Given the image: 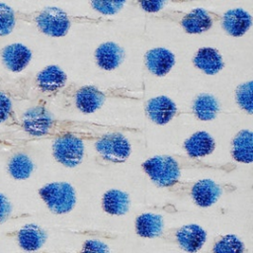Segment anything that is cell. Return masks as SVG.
<instances>
[{
  "label": "cell",
  "mask_w": 253,
  "mask_h": 253,
  "mask_svg": "<svg viewBox=\"0 0 253 253\" xmlns=\"http://www.w3.org/2000/svg\"><path fill=\"white\" fill-rule=\"evenodd\" d=\"M223 30L232 37L243 36L251 27L250 14L241 8L230 9L220 18Z\"/></svg>",
  "instance_id": "obj_13"
},
{
  "label": "cell",
  "mask_w": 253,
  "mask_h": 253,
  "mask_svg": "<svg viewBox=\"0 0 253 253\" xmlns=\"http://www.w3.org/2000/svg\"><path fill=\"white\" fill-rule=\"evenodd\" d=\"M128 195L118 189H111L107 191L102 199V207L104 211L112 215H124L129 210Z\"/></svg>",
  "instance_id": "obj_19"
},
{
  "label": "cell",
  "mask_w": 253,
  "mask_h": 253,
  "mask_svg": "<svg viewBox=\"0 0 253 253\" xmlns=\"http://www.w3.org/2000/svg\"><path fill=\"white\" fill-rule=\"evenodd\" d=\"M232 158L240 163H251L252 155V132L249 129L240 130L232 140Z\"/></svg>",
  "instance_id": "obj_21"
},
{
  "label": "cell",
  "mask_w": 253,
  "mask_h": 253,
  "mask_svg": "<svg viewBox=\"0 0 253 253\" xmlns=\"http://www.w3.org/2000/svg\"><path fill=\"white\" fill-rule=\"evenodd\" d=\"M184 147L191 158L198 159L211 154L215 148V142L207 131H198L185 140Z\"/></svg>",
  "instance_id": "obj_18"
},
{
  "label": "cell",
  "mask_w": 253,
  "mask_h": 253,
  "mask_svg": "<svg viewBox=\"0 0 253 253\" xmlns=\"http://www.w3.org/2000/svg\"><path fill=\"white\" fill-rule=\"evenodd\" d=\"M174 64V53L165 47H155L145 53V65L156 76L166 75Z\"/></svg>",
  "instance_id": "obj_14"
},
{
  "label": "cell",
  "mask_w": 253,
  "mask_h": 253,
  "mask_svg": "<svg viewBox=\"0 0 253 253\" xmlns=\"http://www.w3.org/2000/svg\"><path fill=\"white\" fill-rule=\"evenodd\" d=\"M39 195L48 210L55 214L71 211L76 204L74 188L67 182H52L39 190Z\"/></svg>",
  "instance_id": "obj_3"
},
{
  "label": "cell",
  "mask_w": 253,
  "mask_h": 253,
  "mask_svg": "<svg viewBox=\"0 0 253 253\" xmlns=\"http://www.w3.org/2000/svg\"><path fill=\"white\" fill-rule=\"evenodd\" d=\"M0 55L5 67L16 73L23 71L32 59L31 49L19 42L10 43L4 46Z\"/></svg>",
  "instance_id": "obj_10"
},
{
  "label": "cell",
  "mask_w": 253,
  "mask_h": 253,
  "mask_svg": "<svg viewBox=\"0 0 253 253\" xmlns=\"http://www.w3.org/2000/svg\"><path fill=\"white\" fill-rule=\"evenodd\" d=\"M12 212V205L8 198L0 194V223L5 222Z\"/></svg>",
  "instance_id": "obj_30"
},
{
  "label": "cell",
  "mask_w": 253,
  "mask_h": 253,
  "mask_svg": "<svg viewBox=\"0 0 253 253\" xmlns=\"http://www.w3.org/2000/svg\"><path fill=\"white\" fill-rule=\"evenodd\" d=\"M67 80L65 72L56 65H48L38 73L35 78V86L44 96L57 94Z\"/></svg>",
  "instance_id": "obj_7"
},
{
  "label": "cell",
  "mask_w": 253,
  "mask_h": 253,
  "mask_svg": "<svg viewBox=\"0 0 253 253\" xmlns=\"http://www.w3.org/2000/svg\"><path fill=\"white\" fill-rule=\"evenodd\" d=\"M79 253H111L108 245L97 239H89L83 243Z\"/></svg>",
  "instance_id": "obj_28"
},
{
  "label": "cell",
  "mask_w": 253,
  "mask_h": 253,
  "mask_svg": "<svg viewBox=\"0 0 253 253\" xmlns=\"http://www.w3.org/2000/svg\"><path fill=\"white\" fill-rule=\"evenodd\" d=\"M34 162L31 157L24 152L13 154L7 164L9 175L15 180H26L34 171Z\"/></svg>",
  "instance_id": "obj_22"
},
{
  "label": "cell",
  "mask_w": 253,
  "mask_h": 253,
  "mask_svg": "<svg viewBox=\"0 0 253 253\" xmlns=\"http://www.w3.org/2000/svg\"><path fill=\"white\" fill-rule=\"evenodd\" d=\"M16 21V11L11 6L0 2V39L13 32Z\"/></svg>",
  "instance_id": "obj_25"
},
{
  "label": "cell",
  "mask_w": 253,
  "mask_h": 253,
  "mask_svg": "<svg viewBox=\"0 0 253 253\" xmlns=\"http://www.w3.org/2000/svg\"><path fill=\"white\" fill-rule=\"evenodd\" d=\"M52 155L56 161L66 167H76L84 157V141L73 136L54 138Z\"/></svg>",
  "instance_id": "obj_5"
},
{
  "label": "cell",
  "mask_w": 253,
  "mask_h": 253,
  "mask_svg": "<svg viewBox=\"0 0 253 253\" xmlns=\"http://www.w3.org/2000/svg\"><path fill=\"white\" fill-rule=\"evenodd\" d=\"M97 64L104 70L111 71L116 69L125 58L124 49L113 42L100 44L95 51Z\"/></svg>",
  "instance_id": "obj_16"
},
{
  "label": "cell",
  "mask_w": 253,
  "mask_h": 253,
  "mask_svg": "<svg viewBox=\"0 0 253 253\" xmlns=\"http://www.w3.org/2000/svg\"><path fill=\"white\" fill-rule=\"evenodd\" d=\"M176 240L180 248L189 253L198 252L207 240V232L198 224H186L178 228Z\"/></svg>",
  "instance_id": "obj_11"
},
{
  "label": "cell",
  "mask_w": 253,
  "mask_h": 253,
  "mask_svg": "<svg viewBox=\"0 0 253 253\" xmlns=\"http://www.w3.org/2000/svg\"><path fill=\"white\" fill-rule=\"evenodd\" d=\"M219 111V105L214 96L207 93L200 94L193 103V113L201 121L213 120Z\"/></svg>",
  "instance_id": "obj_23"
},
{
  "label": "cell",
  "mask_w": 253,
  "mask_h": 253,
  "mask_svg": "<svg viewBox=\"0 0 253 253\" xmlns=\"http://www.w3.org/2000/svg\"><path fill=\"white\" fill-rule=\"evenodd\" d=\"M141 166L155 185L168 188L178 183L181 169L210 165L179 155H157L144 161Z\"/></svg>",
  "instance_id": "obj_2"
},
{
  "label": "cell",
  "mask_w": 253,
  "mask_h": 253,
  "mask_svg": "<svg viewBox=\"0 0 253 253\" xmlns=\"http://www.w3.org/2000/svg\"><path fill=\"white\" fill-rule=\"evenodd\" d=\"M235 99L237 104L242 110L248 114H252L253 103H252V81H248L240 84L235 91Z\"/></svg>",
  "instance_id": "obj_26"
},
{
  "label": "cell",
  "mask_w": 253,
  "mask_h": 253,
  "mask_svg": "<svg viewBox=\"0 0 253 253\" xmlns=\"http://www.w3.org/2000/svg\"><path fill=\"white\" fill-rule=\"evenodd\" d=\"M145 113L150 121L157 125H166L178 113L174 101L166 96H158L146 102Z\"/></svg>",
  "instance_id": "obj_9"
},
{
  "label": "cell",
  "mask_w": 253,
  "mask_h": 253,
  "mask_svg": "<svg viewBox=\"0 0 253 253\" xmlns=\"http://www.w3.org/2000/svg\"><path fill=\"white\" fill-rule=\"evenodd\" d=\"M194 65L208 75H214L223 68L220 53L212 47H201L193 58Z\"/></svg>",
  "instance_id": "obj_17"
},
{
  "label": "cell",
  "mask_w": 253,
  "mask_h": 253,
  "mask_svg": "<svg viewBox=\"0 0 253 253\" xmlns=\"http://www.w3.org/2000/svg\"><path fill=\"white\" fill-rule=\"evenodd\" d=\"M126 4L125 1H92L90 5L92 8L103 15H113L119 12L124 5Z\"/></svg>",
  "instance_id": "obj_27"
},
{
  "label": "cell",
  "mask_w": 253,
  "mask_h": 253,
  "mask_svg": "<svg viewBox=\"0 0 253 253\" xmlns=\"http://www.w3.org/2000/svg\"><path fill=\"white\" fill-rule=\"evenodd\" d=\"M12 114V102L10 98L0 91V124L5 123Z\"/></svg>",
  "instance_id": "obj_29"
},
{
  "label": "cell",
  "mask_w": 253,
  "mask_h": 253,
  "mask_svg": "<svg viewBox=\"0 0 253 253\" xmlns=\"http://www.w3.org/2000/svg\"><path fill=\"white\" fill-rule=\"evenodd\" d=\"M221 15L203 8H196L181 14L180 25L188 34H202L219 21Z\"/></svg>",
  "instance_id": "obj_6"
},
{
  "label": "cell",
  "mask_w": 253,
  "mask_h": 253,
  "mask_svg": "<svg viewBox=\"0 0 253 253\" xmlns=\"http://www.w3.org/2000/svg\"><path fill=\"white\" fill-rule=\"evenodd\" d=\"M95 147L101 159L111 163L125 162L131 150L129 141L119 130L103 133L95 140Z\"/></svg>",
  "instance_id": "obj_4"
},
{
  "label": "cell",
  "mask_w": 253,
  "mask_h": 253,
  "mask_svg": "<svg viewBox=\"0 0 253 253\" xmlns=\"http://www.w3.org/2000/svg\"><path fill=\"white\" fill-rule=\"evenodd\" d=\"M135 4H137L141 9H143L146 12H158L159 10H161L164 5L167 4V2L165 1H138L135 2Z\"/></svg>",
  "instance_id": "obj_31"
},
{
  "label": "cell",
  "mask_w": 253,
  "mask_h": 253,
  "mask_svg": "<svg viewBox=\"0 0 253 253\" xmlns=\"http://www.w3.org/2000/svg\"><path fill=\"white\" fill-rule=\"evenodd\" d=\"M107 97L106 92L89 85L80 86L73 94L75 107L83 114H91L100 109Z\"/></svg>",
  "instance_id": "obj_8"
},
{
  "label": "cell",
  "mask_w": 253,
  "mask_h": 253,
  "mask_svg": "<svg viewBox=\"0 0 253 253\" xmlns=\"http://www.w3.org/2000/svg\"><path fill=\"white\" fill-rule=\"evenodd\" d=\"M220 186L211 179L197 181L191 190L192 198L195 204L201 208H208L213 205L221 196Z\"/></svg>",
  "instance_id": "obj_15"
},
{
  "label": "cell",
  "mask_w": 253,
  "mask_h": 253,
  "mask_svg": "<svg viewBox=\"0 0 253 253\" xmlns=\"http://www.w3.org/2000/svg\"><path fill=\"white\" fill-rule=\"evenodd\" d=\"M17 238L19 246L27 252H35L42 247L47 234L44 229L35 223H29L22 226L13 233Z\"/></svg>",
  "instance_id": "obj_12"
},
{
  "label": "cell",
  "mask_w": 253,
  "mask_h": 253,
  "mask_svg": "<svg viewBox=\"0 0 253 253\" xmlns=\"http://www.w3.org/2000/svg\"><path fill=\"white\" fill-rule=\"evenodd\" d=\"M213 253H244L243 242L234 234L220 237L213 246Z\"/></svg>",
  "instance_id": "obj_24"
},
{
  "label": "cell",
  "mask_w": 253,
  "mask_h": 253,
  "mask_svg": "<svg viewBox=\"0 0 253 253\" xmlns=\"http://www.w3.org/2000/svg\"><path fill=\"white\" fill-rule=\"evenodd\" d=\"M16 18L34 24L41 33L53 38L65 36L74 23H100L104 21L102 19L69 15L57 7H44L33 12L16 11Z\"/></svg>",
  "instance_id": "obj_1"
},
{
  "label": "cell",
  "mask_w": 253,
  "mask_h": 253,
  "mask_svg": "<svg viewBox=\"0 0 253 253\" xmlns=\"http://www.w3.org/2000/svg\"><path fill=\"white\" fill-rule=\"evenodd\" d=\"M163 217L160 214L144 212L136 217V233L144 238L159 237L163 232Z\"/></svg>",
  "instance_id": "obj_20"
}]
</instances>
